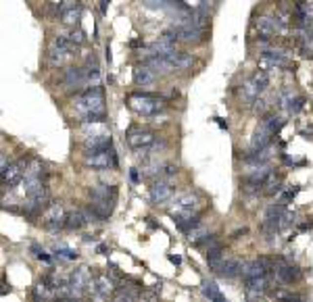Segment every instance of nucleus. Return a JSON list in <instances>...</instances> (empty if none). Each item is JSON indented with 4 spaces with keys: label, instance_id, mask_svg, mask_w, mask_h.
Wrapping results in <instances>:
<instances>
[{
    "label": "nucleus",
    "instance_id": "1",
    "mask_svg": "<svg viewBox=\"0 0 313 302\" xmlns=\"http://www.w3.org/2000/svg\"><path fill=\"white\" fill-rule=\"evenodd\" d=\"M75 113L82 123H103L105 121V92L103 88H86L75 96Z\"/></svg>",
    "mask_w": 313,
    "mask_h": 302
},
{
    "label": "nucleus",
    "instance_id": "2",
    "mask_svg": "<svg viewBox=\"0 0 313 302\" xmlns=\"http://www.w3.org/2000/svg\"><path fill=\"white\" fill-rule=\"evenodd\" d=\"M146 65L153 69V71L159 73H171V71H179V69H186L192 65V54L184 52V50H174L169 54H163V57H151L146 59Z\"/></svg>",
    "mask_w": 313,
    "mask_h": 302
},
{
    "label": "nucleus",
    "instance_id": "3",
    "mask_svg": "<svg viewBox=\"0 0 313 302\" xmlns=\"http://www.w3.org/2000/svg\"><path fill=\"white\" fill-rule=\"evenodd\" d=\"M128 102L132 111L136 115H142V117H156L159 113L165 111V102L156 94H148V92H132Z\"/></svg>",
    "mask_w": 313,
    "mask_h": 302
},
{
    "label": "nucleus",
    "instance_id": "4",
    "mask_svg": "<svg viewBox=\"0 0 313 302\" xmlns=\"http://www.w3.org/2000/svg\"><path fill=\"white\" fill-rule=\"evenodd\" d=\"M40 219L44 223V227L46 229H61V227H65V219H67V215H65V208H63L61 202H50L48 206L44 208V213L40 215Z\"/></svg>",
    "mask_w": 313,
    "mask_h": 302
},
{
    "label": "nucleus",
    "instance_id": "5",
    "mask_svg": "<svg viewBox=\"0 0 313 302\" xmlns=\"http://www.w3.org/2000/svg\"><path fill=\"white\" fill-rule=\"evenodd\" d=\"M25 167H27V161L21 159L17 162H11L9 169L0 171V180H2V188H15L19 185L23 180H25Z\"/></svg>",
    "mask_w": 313,
    "mask_h": 302
},
{
    "label": "nucleus",
    "instance_id": "6",
    "mask_svg": "<svg viewBox=\"0 0 313 302\" xmlns=\"http://www.w3.org/2000/svg\"><path fill=\"white\" fill-rule=\"evenodd\" d=\"M90 290H92V298L96 302H107L109 298H113L117 288H115V283L109 275H94Z\"/></svg>",
    "mask_w": 313,
    "mask_h": 302
},
{
    "label": "nucleus",
    "instance_id": "7",
    "mask_svg": "<svg viewBox=\"0 0 313 302\" xmlns=\"http://www.w3.org/2000/svg\"><path fill=\"white\" fill-rule=\"evenodd\" d=\"M269 271H276V267L271 265V261H268V259L250 261V262H246V265H245L242 280H268Z\"/></svg>",
    "mask_w": 313,
    "mask_h": 302
},
{
    "label": "nucleus",
    "instance_id": "8",
    "mask_svg": "<svg viewBox=\"0 0 313 302\" xmlns=\"http://www.w3.org/2000/svg\"><path fill=\"white\" fill-rule=\"evenodd\" d=\"M84 165L92 167V169H109V167H117V154L113 150L107 152H88L84 154Z\"/></svg>",
    "mask_w": 313,
    "mask_h": 302
},
{
    "label": "nucleus",
    "instance_id": "9",
    "mask_svg": "<svg viewBox=\"0 0 313 302\" xmlns=\"http://www.w3.org/2000/svg\"><path fill=\"white\" fill-rule=\"evenodd\" d=\"M156 140H159V138H156L153 131H148V129H134V131H130V134H128V144L136 152L148 150Z\"/></svg>",
    "mask_w": 313,
    "mask_h": 302
},
{
    "label": "nucleus",
    "instance_id": "10",
    "mask_svg": "<svg viewBox=\"0 0 313 302\" xmlns=\"http://www.w3.org/2000/svg\"><path fill=\"white\" fill-rule=\"evenodd\" d=\"M63 86L65 88H88V69L84 67H69L63 73Z\"/></svg>",
    "mask_w": 313,
    "mask_h": 302
},
{
    "label": "nucleus",
    "instance_id": "11",
    "mask_svg": "<svg viewBox=\"0 0 313 302\" xmlns=\"http://www.w3.org/2000/svg\"><path fill=\"white\" fill-rule=\"evenodd\" d=\"M271 131L268 129V125L261 121L259 125H257L253 138H250V148H253V152H261V150H268L269 148V142H271Z\"/></svg>",
    "mask_w": 313,
    "mask_h": 302
},
{
    "label": "nucleus",
    "instance_id": "12",
    "mask_svg": "<svg viewBox=\"0 0 313 302\" xmlns=\"http://www.w3.org/2000/svg\"><path fill=\"white\" fill-rule=\"evenodd\" d=\"M92 280L94 277L90 275V271L86 267H80V269H75V271L69 273V285L75 288L77 292H82V294L92 288Z\"/></svg>",
    "mask_w": 313,
    "mask_h": 302
},
{
    "label": "nucleus",
    "instance_id": "13",
    "mask_svg": "<svg viewBox=\"0 0 313 302\" xmlns=\"http://www.w3.org/2000/svg\"><path fill=\"white\" fill-rule=\"evenodd\" d=\"M197 208H199V196L197 194H179L174 198V211L171 213H192L197 215Z\"/></svg>",
    "mask_w": 313,
    "mask_h": 302
},
{
    "label": "nucleus",
    "instance_id": "14",
    "mask_svg": "<svg viewBox=\"0 0 313 302\" xmlns=\"http://www.w3.org/2000/svg\"><path fill=\"white\" fill-rule=\"evenodd\" d=\"M88 196H90L92 202H103V200L115 202L117 200V188L115 185H90Z\"/></svg>",
    "mask_w": 313,
    "mask_h": 302
},
{
    "label": "nucleus",
    "instance_id": "15",
    "mask_svg": "<svg viewBox=\"0 0 313 302\" xmlns=\"http://www.w3.org/2000/svg\"><path fill=\"white\" fill-rule=\"evenodd\" d=\"M276 277H278V282L282 283H294V282H299V277H301V271L299 267H294L291 265V262H284V261H280L278 265H276Z\"/></svg>",
    "mask_w": 313,
    "mask_h": 302
},
{
    "label": "nucleus",
    "instance_id": "16",
    "mask_svg": "<svg viewBox=\"0 0 313 302\" xmlns=\"http://www.w3.org/2000/svg\"><path fill=\"white\" fill-rule=\"evenodd\" d=\"M255 27H257V34H259V38H261L263 42H265V40H271V38L278 34L276 19L268 17V15H263V17L257 19V21H255Z\"/></svg>",
    "mask_w": 313,
    "mask_h": 302
},
{
    "label": "nucleus",
    "instance_id": "17",
    "mask_svg": "<svg viewBox=\"0 0 313 302\" xmlns=\"http://www.w3.org/2000/svg\"><path fill=\"white\" fill-rule=\"evenodd\" d=\"M171 194H174V185L167 180H159V181H155L151 188V202H155V204L165 202L167 198H171Z\"/></svg>",
    "mask_w": 313,
    "mask_h": 302
},
{
    "label": "nucleus",
    "instance_id": "18",
    "mask_svg": "<svg viewBox=\"0 0 313 302\" xmlns=\"http://www.w3.org/2000/svg\"><path fill=\"white\" fill-rule=\"evenodd\" d=\"M94 219V217L88 213V211H71L67 213V219H65V229H71V231H77L86 227L88 223Z\"/></svg>",
    "mask_w": 313,
    "mask_h": 302
},
{
    "label": "nucleus",
    "instance_id": "19",
    "mask_svg": "<svg viewBox=\"0 0 313 302\" xmlns=\"http://www.w3.org/2000/svg\"><path fill=\"white\" fill-rule=\"evenodd\" d=\"M94 219H100V221H105V219H109V217L113 215V211H115V202H109V200H103V202H88V208H86Z\"/></svg>",
    "mask_w": 313,
    "mask_h": 302
},
{
    "label": "nucleus",
    "instance_id": "20",
    "mask_svg": "<svg viewBox=\"0 0 313 302\" xmlns=\"http://www.w3.org/2000/svg\"><path fill=\"white\" fill-rule=\"evenodd\" d=\"M242 271H245V265H242L240 259H228L222 265V269L217 271L219 277H225V280H232V277H238Z\"/></svg>",
    "mask_w": 313,
    "mask_h": 302
},
{
    "label": "nucleus",
    "instance_id": "21",
    "mask_svg": "<svg viewBox=\"0 0 313 302\" xmlns=\"http://www.w3.org/2000/svg\"><path fill=\"white\" fill-rule=\"evenodd\" d=\"M225 250H224V246L219 244V246H215V248H211V250H207V265L211 267L217 273L219 269H222V265L228 259H225V254H224Z\"/></svg>",
    "mask_w": 313,
    "mask_h": 302
},
{
    "label": "nucleus",
    "instance_id": "22",
    "mask_svg": "<svg viewBox=\"0 0 313 302\" xmlns=\"http://www.w3.org/2000/svg\"><path fill=\"white\" fill-rule=\"evenodd\" d=\"M134 81L138 86H151L155 83V71L148 65H138L134 69Z\"/></svg>",
    "mask_w": 313,
    "mask_h": 302
},
{
    "label": "nucleus",
    "instance_id": "23",
    "mask_svg": "<svg viewBox=\"0 0 313 302\" xmlns=\"http://www.w3.org/2000/svg\"><path fill=\"white\" fill-rule=\"evenodd\" d=\"M140 292L136 288H130V285H119L113 294V302H138Z\"/></svg>",
    "mask_w": 313,
    "mask_h": 302
},
{
    "label": "nucleus",
    "instance_id": "24",
    "mask_svg": "<svg viewBox=\"0 0 313 302\" xmlns=\"http://www.w3.org/2000/svg\"><path fill=\"white\" fill-rule=\"evenodd\" d=\"M82 131L84 138H98V136H111L107 123H82Z\"/></svg>",
    "mask_w": 313,
    "mask_h": 302
},
{
    "label": "nucleus",
    "instance_id": "25",
    "mask_svg": "<svg viewBox=\"0 0 313 302\" xmlns=\"http://www.w3.org/2000/svg\"><path fill=\"white\" fill-rule=\"evenodd\" d=\"M80 17H82V2H67V11L63 13L61 21L65 25H75Z\"/></svg>",
    "mask_w": 313,
    "mask_h": 302
},
{
    "label": "nucleus",
    "instance_id": "26",
    "mask_svg": "<svg viewBox=\"0 0 313 302\" xmlns=\"http://www.w3.org/2000/svg\"><path fill=\"white\" fill-rule=\"evenodd\" d=\"M46 59H48V63H50L52 67H63L69 59H71V52L61 50V48H52V46H50L48 54H46Z\"/></svg>",
    "mask_w": 313,
    "mask_h": 302
},
{
    "label": "nucleus",
    "instance_id": "27",
    "mask_svg": "<svg viewBox=\"0 0 313 302\" xmlns=\"http://www.w3.org/2000/svg\"><path fill=\"white\" fill-rule=\"evenodd\" d=\"M263 192L268 196H276V194H280L282 192V175L278 173V171H271V175L268 177V181L263 183Z\"/></svg>",
    "mask_w": 313,
    "mask_h": 302
},
{
    "label": "nucleus",
    "instance_id": "28",
    "mask_svg": "<svg viewBox=\"0 0 313 302\" xmlns=\"http://www.w3.org/2000/svg\"><path fill=\"white\" fill-rule=\"evenodd\" d=\"M240 94H242V98H245L248 104H255L257 100H259V94H261V90L255 86V83H253V80H248V81H245V83H242V88H240Z\"/></svg>",
    "mask_w": 313,
    "mask_h": 302
},
{
    "label": "nucleus",
    "instance_id": "29",
    "mask_svg": "<svg viewBox=\"0 0 313 302\" xmlns=\"http://www.w3.org/2000/svg\"><path fill=\"white\" fill-rule=\"evenodd\" d=\"M202 294H205L211 302H228L222 296V292H219V288L213 282H205V283H202Z\"/></svg>",
    "mask_w": 313,
    "mask_h": 302
},
{
    "label": "nucleus",
    "instance_id": "30",
    "mask_svg": "<svg viewBox=\"0 0 313 302\" xmlns=\"http://www.w3.org/2000/svg\"><path fill=\"white\" fill-rule=\"evenodd\" d=\"M52 294H54V290L50 288V285L48 283H46L44 280L40 282V283H36V288H34V298L38 300V302H46V300H48L50 296H52Z\"/></svg>",
    "mask_w": 313,
    "mask_h": 302
},
{
    "label": "nucleus",
    "instance_id": "31",
    "mask_svg": "<svg viewBox=\"0 0 313 302\" xmlns=\"http://www.w3.org/2000/svg\"><path fill=\"white\" fill-rule=\"evenodd\" d=\"M284 213H286L284 204H269L268 211H265V223H276Z\"/></svg>",
    "mask_w": 313,
    "mask_h": 302
},
{
    "label": "nucleus",
    "instance_id": "32",
    "mask_svg": "<svg viewBox=\"0 0 313 302\" xmlns=\"http://www.w3.org/2000/svg\"><path fill=\"white\" fill-rule=\"evenodd\" d=\"M246 294H263L268 288V280H245Z\"/></svg>",
    "mask_w": 313,
    "mask_h": 302
},
{
    "label": "nucleus",
    "instance_id": "33",
    "mask_svg": "<svg viewBox=\"0 0 313 302\" xmlns=\"http://www.w3.org/2000/svg\"><path fill=\"white\" fill-rule=\"evenodd\" d=\"M296 96H294V92L291 90V88H284L278 94V98H276V102H278V106L280 108H291V104H292V100H294Z\"/></svg>",
    "mask_w": 313,
    "mask_h": 302
},
{
    "label": "nucleus",
    "instance_id": "34",
    "mask_svg": "<svg viewBox=\"0 0 313 302\" xmlns=\"http://www.w3.org/2000/svg\"><path fill=\"white\" fill-rule=\"evenodd\" d=\"M263 123H265V125H268V129L271 131V136H276L278 134V131L282 129V127H284V119H282V117H276V115H269V117H265L263 119Z\"/></svg>",
    "mask_w": 313,
    "mask_h": 302
},
{
    "label": "nucleus",
    "instance_id": "35",
    "mask_svg": "<svg viewBox=\"0 0 313 302\" xmlns=\"http://www.w3.org/2000/svg\"><path fill=\"white\" fill-rule=\"evenodd\" d=\"M207 238H209V231H207L205 227H202V225H201V227H197V229H192L190 234H188V240H190L192 244H199V246H201L202 242H205Z\"/></svg>",
    "mask_w": 313,
    "mask_h": 302
},
{
    "label": "nucleus",
    "instance_id": "36",
    "mask_svg": "<svg viewBox=\"0 0 313 302\" xmlns=\"http://www.w3.org/2000/svg\"><path fill=\"white\" fill-rule=\"evenodd\" d=\"M250 80H253V83H255V86L259 88L261 92H263L265 88L269 86V73H265V71H259V69H257V73H255L253 77H250Z\"/></svg>",
    "mask_w": 313,
    "mask_h": 302
},
{
    "label": "nucleus",
    "instance_id": "37",
    "mask_svg": "<svg viewBox=\"0 0 313 302\" xmlns=\"http://www.w3.org/2000/svg\"><path fill=\"white\" fill-rule=\"evenodd\" d=\"M52 48H61V50H67V52H71L75 46L69 42V38L67 36H54V40H52Z\"/></svg>",
    "mask_w": 313,
    "mask_h": 302
},
{
    "label": "nucleus",
    "instance_id": "38",
    "mask_svg": "<svg viewBox=\"0 0 313 302\" xmlns=\"http://www.w3.org/2000/svg\"><path fill=\"white\" fill-rule=\"evenodd\" d=\"M67 38H69V42H71L73 46H80V44H84V42H86V34L82 32V29H80V27H77V29L73 27V29H71V32H69V34H67Z\"/></svg>",
    "mask_w": 313,
    "mask_h": 302
},
{
    "label": "nucleus",
    "instance_id": "39",
    "mask_svg": "<svg viewBox=\"0 0 313 302\" xmlns=\"http://www.w3.org/2000/svg\"><path fill=\"white\" fill-rule=\"evenodd\" d=\"M54 254H57V259H61V261H75L77 259V252L71 248H57Z\"/></svg>",
    "mask_w": 313,
    "mask_h": 302
},
{
    "label": "nucleus",
    "instance_id": "40",
    "mask_svg": "<svg viewBox=\"0 0 313 302\" xmlns=\"http://www.w3.org/2000/svg\"><path fill=\"white\" fill-rule=\"evenodd\" d=\"M178 173V167L174 165V162H167V165H163L161 173H159V180H165V177H171Z\"/></svg>",
    "mask_w": 313,
    "mask_h": 302
},
{
    "label": "nucleus",
    "instance_id": "41",
    "mask_svg": "<svg viewBox=\"0 0 313 302\" xmlns=\"http://www.w3.org/2000/svg\"><path fill=\"white\" fill-rule=\"evenodd\" d=\"M31 250L36 252V259H38V261H42V262H50V261H52L50 254L46 252V250H42V248H38V246H31Z\"/></svg>",
    "mask_w": 313,
    "mask_h": 302
},
{
    "label": "nucleus",
    "instance_id": "42",
    "mask_svg": "<svg viewBox=\"0 0 313 302\" xmlns=\"http://www.w3.org/2000/svg\"><path fill=\"white\" fill-rule=\"evenodd\" d=\"M303 104H305V98H301V96H296L294 100H292V104H291V108H288V113L291 115H296L303 108Z\"/></svg>",
    "mask_w": 313,
    "mask_h": 302
},
{
    "label": "nucleus",
    "instance_id": "43",
    "mask_svg": "<svg viewBox=\"0 0 313 302\" xmlns=\"http://www.w3.org/2000/svg\"><path fill=\"white\" fill-rule=\"evenodd\" d=\"M296 194H299V188H288V190L282 188V192H280V196L284 198V202H288V200H292Z\"/></svg>",
    "mask_w": 313,
    "mask_h": 302
},
{
    "label": "nucleus",
    "instance_id": "44",
    "mask_svg": "<svg viewBox=\"0 0 313 302\" xmlns=\"http://www.w3.org/2000/svg\"><path fill=\"white\" fill-rule=\"evenodd\" d=\"M253 111L259 113V115H263L265 111H268V102H265V100H257V102L253 104Z\"/></svg>",
    "mask_w": 313,
    "mask_h": 302
},
{
    "label": "nucleus",
    "instance_id": "45",
    "mask_svg": "<svg viewBox=\"0 0 313 302\" xmlns=\"http://www.w3.org/2000/svg\"><path fill=\"white\" fill-rule=\"evenodd\" d=\"M246 296H248V300H250V302H268V300H265V298L261 296V294H246Z\"/></svg>",
    "mask_w": 313,
    "mask_h": 302
},
{
    "label": "nucleus",
    "instance_id": "46",
    "mask_svg": "<svg viewBox=\"0 0 313 302\" xmlns=\"http://www.w3.org/2000/svg\"><path fill=\"white\" fill-rule=\"evenodd\" d=\"M130 180L134 181V183H138L140 181V175H138V169H130Z\"/></svg>",
    "mask_w": 313,
    "mask_h": 302
},
{
    "label": "nucleus",
    "instance_id": "47",
    "mask_svg": "<svg viewBox=\"0 0 313 302\" xmlns=\"http://www.w3.org/2000/svg\"><path fill=\"white\" fill-rule=\"evenodd\" d=\"M107 0H100V2H98V9H100V13H107Z\"/></svg>",
    "mask_w": 313,
    "mask_h": 302
},
{
    "label": "nucleus",
    "instance_id": "48",
    "mask_svg": "<svg viewBox=\"0 0 313 302\" xmlns=\"http://www.w3.org/2000/svg\"><path fill=\"white\" fill-rule=\"evenodd\" d=\"M215 121H217L219 127H225V129H228V121H224V119H215Z\"/></svg>",
    "mask_w": 313,
    "mask_h": 302
},
{
    "label": "nucleus",
    "instance_id": "49",
    "mask_svg": "<svg viewBox=\"0 0 313 302\" xmlns=\"http://www.w3.org/2000/svg\"><path fill=\"white\" fill-rule=\"evenodd\" d=\"M169 261H171V262H176V265H179V262H182V259H179V257H174V254L169 257Z\"/></svg>",
    "mask_w": 313,
    "mask_h": 302
},
{
    "label": "nucleus",
    "instance_id": "50",
    "mask_svg": "<svg viewBox=\"0 0 313 302\" xmlns=\"http://www.w3.org/2000/svg\"><path fill=\"white\" fill-rule=\"evenodd\" d=\"M130 46H132V48H136V46H144V44L140 42V40H134V42H130Z\"/></svg>",
    "mask_w": 313,
    "mask_h": 302
}]
</instances>
